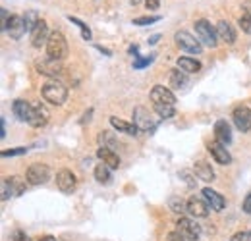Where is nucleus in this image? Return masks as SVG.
Segmentation results:
<instances>
[{
	"label": "nucleus",
	"instance_id": "4c0bfd02",
	"mask_svg": "<svg viewBox=\"0 0 251 241\" xmlns=\"http://www.w3.org/2000/svg\"><path fill=\"white\" fill-rule=\"evenodd\" d=\"M166 240H168V241H188L186 238H184V236H182V234H180V232H178V230L170 232V234L166 236Z\"/></svg>",
	"mask_w": 251,
	"mask_h": 241
},
{
	"label": "nucleus",
	"instance_id": "a19ab883",
	"mask_svg": "<svg viewBox=\"0 0 251 241\" xmlns=\"http://www.w3.org/2000/svg\"><path fill=\"white\" fill-rule=\"evenodd\" d=\"M14 241H29V240H27V236L24 232H16L14 234Z\"/></svg>",
	"mask_w": 251,
	"mask_h": 241
},
{
	"label": "nucleus",
	"instance_id": "79ce46f5",
	"mask_svg": "<svg viewBox=\"0 0 251 241\" xmlns=\"http://www.w3.org/2000/svg\"><path fill=\"white\" fill-rule=\"evenodd\" d=\"M244 8H246V16L251 18V2H244Z\"/></svg>",
	"mask_w": 251,
	"mask_h": 241
},
{
	"label": "nucleus",
	"instance_id": "9b49d317",
	"mask_svg": "<svg viewBox=\"0 0 251 241\" xmlns=\"http://www.w3.org/2000/svg\"><path fill=\"white\" fill-rule=\"evenodd\" d=\"M207 151L211 152V156L217 160V164H220V166H228L232 162V156H230V152L226 149V145L219 143L217 139L207 145Z\"/></svg>",
	"mask_w": 251,
	"mask_h": 241
},
{
	"label": "nucleus",
	"instance_id": "5701e85b",
	"mask_svg": "<svg viewBox=\"0 0 251 241\" xmlns=\"http://www.w3.org/2000/svg\"><path fill=\"white\" fill-rule=\"evenodd\" d=\"M110 125H112L114 129H118L120 133H126V135H137V131H139L135 123L120 120V118H116V116H110Z\"/></svg>",
	"mask_w": 251,
	"mask_h": 241
},
{
	"label": "nucleus",
	"instance_id": "cd10ccee",
	"mask_svg": "<svg viewBox=\"0 0 251 241\" xmlns=\"http://www.w3.org/2000/svg\"><path fill=\"white\" fill-rule=\"evenodd\" d=\"M153 108H155V112L158 114V118H162V120H168V118H172L174 116V106H170V104H153Z\"/></svg>",
	"mask_w": 251,
	"mask_h": 241
},
{
	"label": "nucleus",
	"instance_id": "37998d69",
	"mask_svg": "<svg viewBox=\"0 0 251 241\" xmlns=\"http://www.w3.org/2000/svg\"><path fill=\"white\" fill-rule=\"evenodd\" d=\"M6 135V125H4V120H0V137Z\"/></svg>",
	"mask_w": 251,
	"mask_h": 241
},
{
	"label": "nucleus",
	"instance_id": "423d86ee",
	"mask_svg": "<svg viewBox=\"0 0 251 241\" xmlns=\"http://www.w3.org/2000/svg\"><path fill=\"white\" fill-rule=\"evenodd\" d=\"M133 123L137 125L139 131H153L157 127V120L153 118V114L143 108V106H137L133 110Z\"/></svg>",
	"mask_w": 251,
	"mask_h": 241
},
{
	"label": "nucleus",
	"instance_id": "412c9836",
	"mask_svg": "<svg viewBox=\"0 0 251 241\" xmlns=\"http://www.w3.org/2000/svg\"><path fill=\"white\" fill-rule=\"evenodd\" d=\"M215 139L222 145H228L232 141V129L226 120H219L215 123Z\"/></svg>",
	"mask_w": 251,
	"mask_h": 241
},
{
	"label": "nucleus",
	"instance_id": "393cba45",
	"mask_svg": "<svg viewBox=\"0 0 251 241\" xmlns=\"http://www.w3.org/2000/svg\"><path fill=\"white\" fill-rule=\"evenodd\" d=\"M178 68L186 73H197L201 70V62L189 58V56H182V58H178Z\"/></svg>",
	"mask_w": 251,
	"mask_h": 241
},
{
	"label": "nucleus",
	"instance_id": "c9c22d12",
	"mask_svg": "<svg viewBox=\"0 0 251 241\" xmlns=\"http://www.w3.org/2000/svg\"><path fill=\"white\" fill-rule=\"evenodd\" d=\"M14 193H12V187H10V183H8V178H4L2 180V201H6L8 197H12Z\"/></svg>",
	"mask_w": 251,
	"mask_h": 241
},
{
	"label": "nucleus",
	"instance_id": "a18cd8bd",
	"mask_svg": "<svg viewBox=\"0 0 251 241\" xmlns=\"http://www.w3.org/2000/svg\"><path fill=\"white\" fill-rule=\"evenodd\" d=\"M39 241H56V238H52V236H43Z\"/></svg>",
	"mask_w": 251,
	"mask_h": 241
},
{
	"label": "nucleus",
	"instance_id": "58836bf2",
	"mask_svg": "<svg viewBox=\"0 0 251 241\" xmlns=\"http://www.w3.org/2000/svg\"><path fill=\"white\" fill-rule=\"evenodd\" d=\"M244 212H246V214H251V191L248 193V197L244 199Z\"/></svg>",
	"mask_w": 251,
	"mask_h": 241
},
{
	"label": "nucleus",
	"instance_id": "6ab92c4d",
	"mask_svg": "<svg viewBox=\"0 0 251 241\" xmlns=\"http://www.w3.org/2000/svg\"><path fill=\"white\" fill-rule=\"evenodd\" d=\"M31 102H27V100H24V98H18V100H14V104H12V112L16 114V118L20 121H29V116H31Z\"/></svg>",
	"mask_w": 251,
	"mask_h": 241
},
{
	"label": "nucleus",
	"instance_id": "b1692460",
	"mask_svg": "<svg viewBox=\"0 0 251 241\" xmlns=\"http://www.w3.org/2000/svg\"><path fill=\"white\" fill-rule=\"evenodd\" d=\"M188 85V73L186 72H182L180 68L178 70H172L170 72V87L172 89H184Z\"/></svg>",
	"mask_w": 251,
	"mask_h": 241
},
{
	"label": "nucleus",
	"instance_id": "ddd939ff",
	"mask_svg": "<svg viewBox=\"0 0 251 241\" xmlns=\"http://www.w3.org/2000/svg\"><path fill=\"white\" fill-rule=\"evenodd\" d=\"M49 37H50V31L45 20H41L31 31V45L35 48H41V47H47L49 43Z\"/></svg>",
	"mask_w": 251,
	"mask_h": 241
},
{
	"label": "nucleus",
	"instance_id": "f8f14e48",
	"mask_svg": "<svg viewBox=\"0 0 251 241\" xmlns=\"http://www.w3.org/2000/svg\"><path fill=\"white\" fill-rule=\"evenodd\" d=\"M232 120L234 125L240 131H250L251 129V110L248 106H236L232 112Z\"/></svg>",
	"mask_w": 251,
	"mask_h": 241
},
{
	"label": "nucleus",
	"instance_id": "7c9ffc66",
	"mask_svg": "<svg viewBox=\"0 0 251 241\" xmlns=\"http://www.w3.org/2000/svg\"><path fill=\"white\" fill-rule=\"evenodd\" d=\"M24 20H25V25H27V31H29V33H31V31H33V27H35V25H37V24H39V22H41V20H39V16H37V12H35V10H29V12H27V14H25V18H24Z\"/></svg>",
	"mask_w": 251,
	"mask_h": 241
},
{
	"label": "nucleus",
	"instance_id": "ea45409f",
	"mask_svg": "<svg viewBox=\"0 0 251 241\" xmlns=\"http://www.w3.org/2000/svg\"><path fill=\"white\" fill-rule=\"evenodd\" d=\"M145 6H147V10H158L160 0H145Z\"/></svg>",
	"mask_w": 251,
	"mask_h": 241
},
{
	"label": "nucleus",
	"instance_id": "49530a36",
	"mask_svg": "<svg viewBox=\"0 0 251 241\" xmlns=\"http://www.w3.org/2000/svg\"><path fill=\"white\" fill-rule=\"evenodd\" d=\"M129 52H131V54H135V52H137V47H135V45H133V47H129Z\"/></svg>",
	"mask_w": 251,
	"mask_h": 241
},
{
	"label": "nucleus",
	"instance_id": "2f4dec72",
	"mask_svg": "<svg viewBox=\"0 0 251 241\" xmlns=\"http://www.w3.org/2000/svg\"><path fill=\"white\" fill-rule=\"evenodd\" d=\"M157 22H160V16H141V18L133 20V25H151Z\"/></svg>",
	"mask_w": 251,
	"mask_h": 241
},
{
	"label": "nucleus",
	"instance_id": "f3484780",
	"mask_svg": "<svg viewBox=\"0 0 251 241\" xmlns=\"http://www.w3.org/2000/svg\"><path fill=\"white\" fill-rule=\"evenodd\" d=\"M201 195L205 197V201L209 203V207L213 209V211H222L224 207H226V201H224V197L220 195L219 191H215V189H211V187H205L203 191H201Z\"/></svg>",
	"mask_w": 251,
	"mask_h": 241
},
{
	"label": "nucleus",
	"instance_id": "6e6552de",
	"mask_svg": "<svg viewBox=\"0 0 251 241\" xmlns=\"http://www.w3.org/2000/svg\"><path fill=\"white\" fill-rule=\"evenodd\" d=\"M37 72L41 75H47V77H60L64 73V66L58 60H52V58H43V60H37L35 64Z\"/></svg>",
	"mask_w": 251,
	"mask_h": 241
},
{
	"label": "nucleus",
	"instance_id": "72a5a7b5",
	"mask_svg": "<svg viewBox=\"0 0 251 241\" xmlns=\"http://www.w3.org/2000/svg\"><path fill=\"white\" fill-rule=\"evenodd\" d=\"M29 151L27 147H16V149H8V151H2V158H8V156H20V154H25Z\"/></svg>",
	"mask_w": 251,
	"mask_h": 241
},
{
	"label": "nucleus",
	"instance_id": "9d476101",
	"mask_svg": "<svg viewBox=\"0 0 251 241\" xmlns=\"http://www.w3.org/2000/svg\"><path fill=\"white\" fill-rule=\"evenodd\" d=\"M50 120V114H49V110H47V106L45 104H41V102H37V104H33L31 106V116H29V125L31 127H45L47 123Z\"/></svg>",
	"mask_w": 251,
	"mask_h": 241
},
{
	"label": "nucleus",
	"instance_id": "aec40b11",
	"mask_svg": "<svg viewBox=\"0 0 251 241\" xmlns=\"http://www.w3.org/2000/svg\"><path fill=\"white\" fill-rule=\"evenodd\" d=\"M217 35H219V41L226 43V45H234L236 43V31H234V27L228 22H224V20L217 24Z\"/></svg>",
	"mask_w": 251,
	"mask_h": 241
},
{
	"label": "nucleus",
	"instance_id": "a211bd4d",
	"mask_svg": "<svg viewBox=\"0 0 251 241\" xmlns=\"http://www.w3.org/2000/svg\"><path fill=\"white\" fill-rule=\"evenodd\" d=\"M97 156H99V158L102 160V164H106L110 170H118V166H120V156L112 151L110 147H99Z\"/></svg>",
	"mask_w": 251,
	"mask_h": 241
},
{
	"label": "nucleus",
	"instance_id": "1a4fd4ad",
	"mask_svg": "<svg viewBox=\"0 0 251 241\" xmlns=\"http://www.w3.org/2000/svg\"><path fill=\"white\" fill-rule=\"evenodd\" d=\"M209 211H211V207H209V203L205 201V197L193 195V197L188 199V212L191 216H195V218H207V216H209Z\"/></svg>",
	"mask_w": 251,
	"mask_h": 241
},
{
	"label": "nucleus",
	"instance_id": "dca6fc26",
	"mask_svg": "<svg viewBox=\"0 0 251 241\" xmlns=\"http://www.w3.org/2000/svg\"><path fill=\"white\" fill-rule=\"evenodd\" d=\"M8 35L12 37V39H22L24 35H25V31H27V25H25V20L22 18V16H12L10 18V22H8Z\"/></svg>",
	"mask_w": 251,
	"mask_h": 241
},
{
	"label": "nucleus",
	"instance_id": "f03ea898",
	"mask_svg": "<svg viewBox=\"0 0 251 241\" xmlns=\"http://www.w3.org/2000/svg\"><path fill=\"white\" fill-rule=\"evenodd\" d=\"M195 27V35L201 41V45L209 47V48H217L219 47V35H217V27H213L207 20H197L193 24Z\"/></svg>",
	"mask_w": 251,
	"mask_h": 241
},
{
	"label": "nucleus",
	"instance_id": "473e14b6",
	"mask_svg": "<svg viewBox=\"0 0 251 241\" xmlns=\"http://www.w3.org/2000/svg\"><path fill=\"white\" fill-rule=\"evenodd\" d=\"M153 60H155V54H149V56H145V58H135V62H133V68H135V70H141V68L149 66Z\"/></svg>",
	"mask_w": 251,
	"mask_h": 241
},
{
	"label": "nucleus",
	"instance_id": "f704fd0d",
	"mask_svg": "<svg viewBox=\"0 0 251 241\" xmlns=\"http://www.w3.org/2000/svg\"><path fill=\"white\" fill-rule=\"evenodd\" d=\"M238 25L242 27V31H244V33L251 35V18H250V16H246V14H244V16L238 20Z\"/></svg>",
	"mask_w": 251,
	"mask_h": 241
},
{
	"label": "nucleus",
	"instance_id": "0eeeda50",
	"mask_svg": "<svg viewBox=\"0 0 251 241\" xmlns=\"http://www.w3.org/2000/svg\"><path fill=\"white\" fill-rule=\"evenodd\" d=\"M176 230L186 238L188 241H197L199 240V236H201V226L195 222V220H191V218H178V222H176Z\"/></svg>",
	"mask_w": 251,
	"mask_h": 241
},
{
	"label": "nucleus",
	"instance_id": "c85d7f7f",
	"mask_svg": "<svg viewBox=\"0 0 251 241\" xmlns=\"http://www.w3.org/2000/svg\"><path fill=\"white\" fill-rule=\"evenodd\" d=\"M170 209L174 212H188V201H184V199H180V197H172L170 199Z\"/></svg>",
	"mask_w": 251,
	"mask_h": 241
},
{
	"label": "nucleus",
	"instance_id": "4be33fe9",
	"mask_svg": "<svg viewBox=\"0 0 251 241\" xmlns=\"http://www.w3.org/2000/svg\"><path fill=\"white\" fill-rule=\"evenodd\" d=\"M193 172H195V176H197L201 181H213L215 180V170H213V166H211L209 162H205V160L195 162Z\"/></svg>",
	"mask_w": 251,
	"mask_h": 241
},
{
	"label": "nucleus",
	"instance_id": "e433bc0d",
	"mask_svg": "<svg viewBox=\"0 0 251 241\" xmlns=\"http://www.w3.org/2000/svg\"><path fill=\"white\" fill-rule=\"evenodd\" d=\"M230 241H251V232H238V234H234L232 236V240Z\"/></svg>",
	"mask_w": 251,
	"mask_h": 241
},
{
	"label": "nucleus",
	"instance_id": "c756f323",
	"mask_svg": "<svg viewBox=\"0 0 251 241\" xmlns=\"http://www.w3.org/2000/svg\"><path fill=\"white\" fill-rule=\"evenodd\" d=\"M68 20H70L72 24H75V25L81 29V37H83L85 41H89V39H91V29H89L81 20H77V18H74V16H68Z\"/></svg>",
	"mask_w": 251,
	"mask_h": 241
},
{
	"label": "nucleus",
	"instance_id": "7ed1b4c3",
	"mask_svg": "<svg viewBox=\"0 0 251 241\" xmlns=\"http://www.w3.org/2000/svg\"><path fill=\"white\" fill-rule=\"evenodd\" d=\"M43 98L47 100V102H50V104H54V106H62L64 102H66V98H68V87H64L60 81H49V83H45L43 85Z\"/></svg>",
	"mask_w": 251,
	"mask_h": 241
},
{
	"label": "nucleus",
	"instance_id": "de8ad7c7",
	"mask_svg": "<svg viewBox=\"0 0 251 241\" xmlns=\"http://www.w3.org/2000/svg\"><path fill=\"white\" fill-rule=\"evenodd\" d=\"M129 2H131L133 6H135V4H139V0H129Z\"/></svg>",
	"mask_w": 251,
	"mask_h": 241
},
{
	"label": "nucleus",
	"instance_id": "20e7f679",
	"mask_svg": "<svg viewBox=\"0 0 251 241\" xmlns=\"http://www.w3.org/2000/svg\"><path fill=\"white\" fill-rule=\"evenodd\" d=\"M174 41H176V47H178V48L186 50L189 54H201V50H203L201 41L195 39L188 31H178V33L174 35Z\"/></svg>",
	"mask_w": 251,
	"mask_h": 241
},
{
	"label": "nucleus",
	"instance_id": "bb28decb",
	"mask_svg": "<svg viewBox=\"0 0 251 241\" xmlns=\"http://www.w3.org/2000/svg\"><path fill=\"white\" fill-rule=\"evenodd\" d=\"M8 183H10L12 193H14L16 197L22 195V193L25 191V180H22L20 176H12V178H8Z\"/></svg>",
	"mask_w": 251,
	"mask_h": 241
},
{
	"label": "nucleus",
	"instance_id": "4468645a",
	"mask_svg": "<svg viewBox=\"0 0 251 241\" xmlns=\"http://www.w3.org/2000/svg\"><path fill=\"white\" fill-rule=\"evenodd\" d=\"M151 100H153V104H170V106L176 104L174 93L168 87H162V85H155L151 89Z\"/></svg>",
	"mask_w": 251,
	"mask_h": 241
},
{
	"label": "nucleus",
	"instance_id": "2eb2a0df",
	"mask_svg": "<svg viewBox=\"0 0 251 241\" xmlns=\"http://www.w3.org/2000/svg\"><path fill=\"white\" fill-rule=\"evenodd\" d=\"M75 174L72 172V170H60L58 174H56V185H58V189L62 191V193H72L74 189H75Z\"/></svg>",
	"mask_w": 251,
	"mask_h": 241
},
{
	"label": "nucleus",
	"instance_id": "f257e3e1",
	"mask_svg": "<svg viewBox=\"0 0 251 241\" xmlns=\"http://www.w3.org/2000/svg\"><path fill=\"white\" fill-rule=\"evenodd\" d=\"M47 54L49 58L52 60L62 62L68 56V41L60 31H52L50 37H49V43H47Z\"/></svg>",
	"mask_w": 251,
	"mask_h": 241
},
{
	"label": "nucleus",
	"instance_id": "a878e982",
	"mask_svg": "<svg viewBox=\"0 0 251 241\" xmlns=\"http://www.w3.org/2000/svg\"><path fill=\"white\" fill-rule=\"evenodd\" d=\"M95 180L99 181V183H102V185H108L110 181H112V174H110V168L106 166V164H97L95 166Z\"/></svg>",
	"mask_w": 251,
	"mask_h": 241
},
{
	"label": "nucleus",
	"instance_id": "c03bdc74",
	"mask_svg": "<svg viewBox=\"0 0 251 241\" xmlns=\"http://www.w3.org/2000/svg\"><path fill=\"white\" fill-rule=\"evenodd\" d=\"M158 39H160V35H153V37L149 39V45H157V43H158Z\"/></svg>",
	"mask_w": 251,
	"mask_h": 241
},
{
	"label": "nucleus",
	"instance_id": "39448f33",
	"mask_svg": "<svg viewBox=\"0 0 251 241\" xmlns=\"http://www.w3.org/2000/svg\"><path fill=\"white\" fill-rule=\"evenodd\" d=\"M25 180L31 185H43L50 180V168L47 164H41V162H35L27 168L25 172Z\"/></svg>",
	"mask_w": 251,
	"mask_h": 241
}]
</instances>
